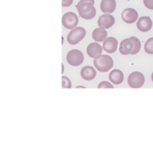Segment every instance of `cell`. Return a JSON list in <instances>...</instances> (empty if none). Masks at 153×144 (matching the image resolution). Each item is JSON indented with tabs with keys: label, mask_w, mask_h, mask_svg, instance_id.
I'll return each instance as SVG.
<instances>
[{
	"label": "cell",
	"mask_w": 153,
	"mask_h": 144,
	"mask_svg": "<svg viewBox=\"0 0 153 144\" xmlns=\"http://www.w3.org/2000/svg\"><path fill=\"white\" fill-rule=\"evenodd\" d=\"M109 80L112 83L115 85L121 84L124 80L123 73L119 69H114L109 74Z\"/></svg>",
	"instance_id": "cell-15"
},
{
	"label": "cell",
	"mask_w": 153,
	"mask_h": 144,
	"mask_svg": "<svg viewBox=\"0 0 153 144\" xmlns=\"http://www.w3.org/2000/svg\"><path fill=\"white\" fill-rule=\"evenodd\" d=\"M137 27L143 32L149 31L152 27V21L149 16H141L137 22Z\"/></svg>",
	"instance_id": "cell-10"
},
{
	"label": "cell",
	"mask_w": 153,
	"mask_h": 144,
	"mask_svg": "<svg viewBox=\"0 0 153 144\" xmlns=\"http://www.w3.org/2000/svg\"><path fill=\"white\" fill-rule=\"evenodd\" d=\"M145 82L144 75L139 71H134L128 77V83L131 88H138L143 86Z\"/></svg>",
	"instance_id": "cell-4"
},
{
	"label": "cell",
	"mask_w": 153,
	"mask_h": 144,
	"mask_svg": "<svg viewBox=\"0 0 153 144\" xmlns=\"http://www.w3.org/2000/svg\"><path fill=\"white\" fill-rule=\"evenodd\" d=\"M122 19L125 22L128 24L134 23L138 19V13L134 8H128L122 12Z\"/></svg>",
	"instance_id": "cell-7"
},
{
	"label": "cell",
	"mask_w": 153,
	"mask_h": 144,
	"mask_svg": "<svg viewBox=\"0 0 153 144\" xmlns=\"http://www.w3.org/2000/svg\"><path fill=\"white\" fill-rule=\"evenodd\" d=\"M79 14L85 20H91L97 14L94 0H80L76 5Z\"/></svg>",
	"instance_id": "cell-1"
},
{
	"label": "cell",
	"mask_w": 153,
	"mask_h": 144,
	"mask_svg": "<svg viewBox=\"0 0 153 144\" xmlns=\"http://www.w3.org/2000/svg\"><path fill=\"white\" fill-rule=\"evenodd\" d=\"M145 52L148 54H153V38H150L146 41L144 45Z\"/></svg>",
	"instance_id": "cell-18"
},
{
	"label": "cell",
	"mask_w": 153,
	"mask_h": 144,
	"mask_svg": "<svg viewBox=\"0 0 153 144\" xmlns=\"http://www.w3.org/2000/svg\"><path fill=\"white\" fill-rule=\"evenodd\" d=\"M152 82H153V72H152Z\"/></svg>",
	"instance_id": "cell-24"
},
{
	"label": "cell",
	"mask_w": 153,
	"mask_h": 144,
	"mask_svg": "<svg viewBox=\"0 0 153 144\" xmlns=\"http://www.w3.org/2000/svg\"><path fill=\"white\" fill-rule=\"evenodd\" d=\"M143 4L147 8L153 10V0H143Z\"/></svg>",
	"instance_id": "cell-21"
},
{
	"label": "cell",
	"mask_w": 153,
	"mask_h": 144,
	"mask_svg": "<svg viewBox=\"0 0 153 144\" xmlns=\"http://www.w3.org/2000/svg\"><path fill=\"white\" fill-rule=\"evenodd\" d=\"M117 40L114 37H109L107 38L103 41L102 48L104 50H105L108 53H113V52H116L117 49Z\"/></svg>",
	"instance_id": "cell-9"
},
{
	"label": "cell",
	"mask_w": 153,
	"mask_h": 144,
	"mask_svg": "<svg viewBox=\"0 0 153 144\" xmlns=\"http://www.w3.org/2000/svg\"><path fill=\"white\" fill-rule=\"evenodd\" d=\"M99 88H114V86L108 81H102L98 86Z\"/></svg>",
	"instance_id": "cell-20"
},
{
	"label": "cell",
	"mask_w": 153,
	"mask_h": 144,
	"mask_svg": "<svg viewBox=\"0 0 153 144\" xmlns=\"http://www.w3.org/2000/svg\"><path fill=\"white\" fill-rule=\"evenodd\" d=\"M86 35V30L83 27H76L71 29L67 35V41L72 45L79 44Z\"/></svg>",
	"instance_id": "cell-3"
},
{
	"label": "cell",
	"mask_w": 153,
	"mask_h": 144,
	"mask_svg": "<svg viewBox=\"0 0 153 144\" xmlns=\"http://www.w3.org/2000/svg\"><path fill=\"white\" fill-rule=\"evenodd\" d=\"M62 79V88H70L72 87L71 81L70 80L68 77L63 76L61 77Z\"/></svg>",
	"instance_id": "cell-19"
},
{
	"label": "cell",
	"mask_w": 153,
	"mask_h": 144,
	"mask_svg": "<svg viewBox=\"0 0 153 144\" xmlns=\"http://www.w3.org/2000/svg\"><path fill=\"white\" fill-rule=\"evenodd\" d=\"M79 23V17L73 12H67L62 16V24L67 29L76 28Z\"/></svg>",
	"instance_id": "cell-6"
},
{
	"label": "cell",
	"mask_w": 153,
	"mask_h": 144,
	"mask_svg": "<svg viewBox=\"0 0 153 144\" xmlns=\"http://www.w3.org/2000/svg\"><path fill=\"white\" fill-rule=\"evenodd\" d=\"M76 88H85V86H76Z\"/></svg>",
	"instance_id": "cell-23"
},
{
	"label": "cell",
	"mask_w": 153,
	"mask_h": 144,
	"mask_svg": "<svg viewBox=\"0 0 153 144\" xmlns=\"http://www.w3.org/2000/svg\"><path fill=\"white\" fill-rule=\"evenodd\" d=\"M108 32L105 28H97L93 31L92 37L94 40L97 42H102L107 38Z\"/></svg>",
	"instance_id": "cell-16"
},
{
	"label": "cell",
	"mask_w": 153,
	"mask_h": 144,
	"mask_svg": "<svg viewBox=\"0 0 153 144\" xmlns=\"http://www.w3.org/2000/svg\"><path fill=\"white\" fill-rule=\"evenodd\" d=\"M115 19L110 14H105L99 17L98 25L100 28H108L114 24Z\"/></svg>",
	"instance_id": "cell-8"
},
{
	"label": "cell",
	"mask_w": 153,
	"mask_h": 144,
	"mask_svg": "<svg viewBox=\"0 0 153 144\" xmlns=\"http://www.w3.org/2000/svg\"><path fill=\"white\" fill-rule=\"evenodd\" d=\"M116 1L115 0H102L100 4V9L105 14L113 13L116 9Z\"/></svg>",
	"instance_id": "cell-13"
},
{
	"label": "cell",
	"mask_w": 153,
	"mask_h": 144,
	"mask_svg": "<svg viewBox=\"0 0 153 144\" xmlns=\"http://www.w3.org/2000/svg\"><path fill=\"white\" fill-rule=\"evenodd\" d=\"M94 64L100 72H107L114 66L113 58L108 55H100L94 58Z\"/></svg>",
	"instance_id": "cell-2"
},
{
	"label": "cell",
	"mask_w": 153,
	"mask_h": 144,
	"mask_svg": "<svg viewBox=\"0 0 153 144\" xmlns=\"http://www.w3.org/2000/svg\"><path fill=\"white\" fill-rule=\"evenodd\" d=\"M73 2V0H62L63 7H69L71 5Z\"/></svg>",
	"instance_id": "cell-22"
},
{
	"label": "cell",
	"mask_w": 153,
	"mask_h": 144,
	"mask_svg": "<svg viewBox=\"0 0 153 144\" xmlns=\"http://www.w3.org/2000/svg\"><path fill=\"white\" fill-rule=\"evenodd\" d=\"M81 76L85 80H92L97 76V71L92 66H85L81 70Z\"/></svg>",
	"instance_id": "cell-14"
},
{
	"label": "cell",
	"mask_w": 153,
	"mask_h": 144,
	"mask_svg": "<svg viewBox=\"0 0 153 144\" xmlns=\"http://www.w3.org/2000/svg\"><path fill=\"white\" fill-rule=\"evenodd\" d=\"M130 38L131 39V40L134 43V50H133L131 54V55H135L140 51V48H141V43H140V40L136 37H131Z\"/></svg>",
	"instance_id": "cell-17"
},
{
	"label": "cell",
	"mask_w": 153,
	"mask_h": 144,
	"mask_svg": "<svg viewBox=\"0 0 153 144\" xmlns=\"http://www.w3.org/2000/svg\"><path fill=\"white\" fill-rule=\"evenodd\" d=\"M102 50V46L98 42H93L90 44L87 47V53L91 58H96L98 56L101 55Z\"/></svg>",
	"instance_id": "cell-11"
},
{
	"label": "cell",
	"mask_w": 153,
	"mask_h": 144,
	"mask_svg": "<svg viewBox=\"0 0 153 144\" xmlns=\"http://www.w3.org/2000/svg\"><path fill=\"white\" fill-rule=\"evenodd\" d=\"M120 52L123 55L131 54L134 50V43L130 38H126L120 42Z\"/></svg>",
	"instance_id": "cell-12"
},
{
	"label": "cell",
	"mask_w": 153,
	"mask_h": 144,
	"mask_svg": "<svg viewBox=\"0 0 153 144\" xmlns=\"http://www.w3.org/2000/svg\"><path fill=\"white\" fill-rule=\"evenodd\" d=\"M67 61L72 66L81 65L84 62L83 53L79 50H72L67 53Z\"/></svg>",
	"instance_id": "cell-5"
}]
</instances>
